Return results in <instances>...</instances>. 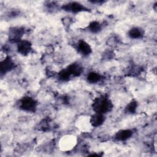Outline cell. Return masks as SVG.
I'll use <instances>...</instances> for the list:
<instances>
[{
    "label": "cell",
    "mask_w": 157,
    "mask_h": 157,
    "mask_svg": "<svg viewBox=\"0 0 157 157\" xmlns=\"http://www.w3.org/2000/svg\"><path fill=\"white\" fill-rule=\"evenodd\" d=\"M19 108L25 112L34 113L36 112L37 106V101L29 96H25L19 101Z\"/></svg>",
    "instance_id": "cell-3"
},
{
    "label": "cell",
    "mask_w": 157,
    "mask_h": 157,
    "mask_svg": "<svg viewBox=\"0 0 157 157\" xmlns=\"http://www.w3.org/2000/svg\"><path fill=\"white\" fill-rule=\"evenodd\" d=\"M76 49L80 55L84 56L89 55L92 52V49L90 44L83 39L78 40L76 45Z\"/></svg>",
    "instance_id": "cell-7"
},
{
    "label": "cell",
    "mask_w": 157,
    "mask_h": 157,
    "mask_svg": "<svg viewBox=\"0 0 157 157\" xmlns=\"http://www.w3.org/2000/svg\"><path fill=\"white\" fill-rule=\"evenodd\" d=\"M0 63H1L0 70H1V74L2 75L10 72L15 66V63L13 62L12 59L9 56L6 59H4L2 61H1Z\"/></svg>",
    "instance_id": "cell-9"
},
{
    "label": "cell",
    "mask_w": 157,
    "mask_h": 157,
    "mask_svg": "<svg viewBox=\"0 0 157 157\" xmlns=\"http://www.w3.org/2000/svg\"><path fill=\"white\" fill-rule=\"evenodd\" d=\"M105 120L104 114L94 113L89 118V123L91 126L96 128L101 126Z\"/></svg>",
    "instance_id": "cell-8"
},
{
    "label": "cell",
    "mask_w": 157,
    "mask_h": 157,
    "mask_svg": "<svg viewBox=\"0 0 157 157\" xmlns=\"http://www.w3.org/2000/svg\"><path fill=\"white\" fill-rule=\"evenodd\" d=\"M112 107L113 105L110 100L104 96L95 98L92 104V109L95 113L105 114L110 112Z\"/></svg>",
    "instance_id": "cell-2"
},
{
    "label": "cell",
    "mask_w": 157,
    "mask_h": 157,
    "mask_svg": "<svg viewBox=\"0 0 157 157\" xmlns=\"http://www.w3.org/2000/svg\"><path fill=\"white\" fill-rule=\"evenodd\" d=\"M83 72L82 66L77 63H72L67 67L62 69L58 74L59 80L65 82L69 80L72 77L80 75Z\"/></svg>",
    "instance_id": "cell-1"
},
{
    "label": "cell",
    "mask_w": 157,
    "mask_h": 157,
    "mask_svg": "<svg viewBox=\"0 0 157 157\" xmlns=\"http://www.w3.org/2000/svg\"><path fill=\"white\" fill-rule=\"evenodd\" d=\"M17 50L20 55L26 56L32 50V44L27 40H21L17 43Z\"/></svg>",
    "instance_id": "cell-6"
},
{
    "label": "cell",
    "mask_w": 157,
    "mask_h": 157,
    "mask_svg": "<svg viewBox=\"0 0 157 157\" xmlns=\"http://www.w3.org/2000/svg\"><path fill=\"white\" fill-rule=\"evenodd\" d=\"M102 76L98 72H90L86 76L87 81L90 83H96L102 80Z\"/></svg>",
    "instance_id": "cell-12"
},
{
    "label": "cell",
    "mask_w": 157,
    "mask_h": 157,
    "mask_svg": "<svg viewBox=\"0 0 157 157\" xmlns=\"http://www.w3.org/2000/svg\"><path fill=\"white\" fill-rule=\"evenodd\" d=\"M75 138L73 136H67L66 137H64L62 140H61V144L63 147H65L64 148H67V149H69L71 148H72L71 147L75 144Z\"/></svg>",
    "instance_id": "cell-14"
},
{
    "label": "cell",
    "mask_w": 157,
    "mask_h": 157,
    "mask_svg": "<svg viewBox=\"0 0 157 157\" xmlns=\"http://www.w3.org/2000/svg\"><path fill=\"white\" fill-rule=\"evenodd\" d=\"M48 127H50V125L48 124V120H47L45 119L43 120L39 124V129L40 130L45 131L48 128Z\"/></svg>",
    "instance_id": "cell-18"
},
{
    "label": "cell",
    "mask_w": 157,
    "mask_h": 157,
    "mask_svg": "<svg viewBox=\"0 0 157 157\" xmlns=\"http://www.w3.org/2000/svg\"><path fill=\"white\" fill-rule=\"evenodd\" d=\"M61 9L64 11L71 13H79L88 10V9L83 4L75 1L69 2L67 4L63 5Z\"/></svg>",
    "instance_id": "cell-4"
},
{
    "label": "cell",
    "mask_w": 157,
    "mask_h": 157,
    "mask_svg": "<svg viewBox=\"0 0 157 157\" xmlns=\"http://www.w3.org/2000/svg\"><path fill=\"white\" fill-rule=\"evenodd\" d=\"M24 33L25 30L21 27H11L8 32L9 40L12 42L17 43L21 40Z\"/></svg>",
    "instance_id": "cell-5"
},
{
    "label": "cell",
    "mask_w": 157,
    "mask_h": 157,
    "mask_svg": "<svg viewBox=\"0 0 157 157\" xmlns=\"http://www.w3.org/2000/svg\"><path fill=\"white\" fill-rule=\"evenodd\" d=\"M138 107L137 102L135 100H132L129 102L124 109V112L128 114H133L136 113Z\"/></svg>",
    "instance_id": "cell-13"
},
{
    "label": "cell",
    "mask_w": 157,
    "mask_h": 157,
    "mask_svg": "<svg viewBox=\"0 0 157 157\" xmlns=\"http://www.w3.org/2000/svg\"><path fill=\"white\" fill-rule=\"evenodd\" d=\"M115 56V53L112 51L107 50L103 53V58L105 60L112 59Z\"/></svg>",
    "instance_id": "cell-17"
},
{
    "label": "cell",
    "mask_w": 157,
    "mask_h": 157,
    "mask_svg": "<svg viewBox=\"0 0 157 157\" xmlns=\"http://www.w3.org/2000/svg\"><path fill=\"white\" fill-rule=\"evenodd\" d=\"M120 42V38L117 35H112L111 36L107 41V44L109 46L111 47H113L117 46Z\"/></svg>",
    "instance_id": "cell-16"
},
{
    "label": "cell",
    "mask_w": 157,
    "mask_h": 157,
    "mask_svg": "<svg viewBox=\"0 0 157 157\" xmlns=\"http://www.w3.org/2000/svg\"><path fill=\"white\" fill-rule=\"evenodd\" d=\"M8 57L7 55L5 53V52L1 50V53H0V62L4 61V59H6Z\"/></svg>",
    "instance_id": "cell-21"
},
{
    "label": "cell",
    "mask_w": 157,
    "mask_h": 157,
    "mask_svg": "<svg viewBox=\"0 0 157 157\" xmlns=\"http://www.w3.org/2000/svg\"><path fill=\"white\" fill-rule=\"evenodd\" d=\"M144 31L142 28L139 27H133L131 28L128 33V36L132 39H139L143 37L144 36Z\"/></svg>",
    "instance_id": "cell-11"
},
{
    "label": "cell",
    "mask_w": 157,
    "mask_h": 157,
    "mask_svg": "<svg viewBox=\"0 0 157 157\" xmlns=\"http://www.w3.org/2000/svg\"><path fill=\"white\" fill-rule=\"evenodd\" d=\"M88 31L92 33H98L102 29V25L98 21H93L88 26Z\"/></svg>",
    "instance_id": "cell-15"
},
{
    "label": "cell",
    "mask_w": 157,
    "mask_h": 157,
    "mask_svg": "<svg viewBox=\"0 0 157 157\" xmlns=\"http://www.w3.org/2000/svg\"><path fill=\"white\" fill-rule=\"evenodd\" d=\"M140 71H141V68L139 66H132L130 69V72L133 75L137 74V73L139 74Z\"/></svg>",
    "instance_id": "cell-19"
},
{
    "label": "cell",
    "mask_w": 157,
    "mask_h": 157,
    "mask_svg": "<svg viewBox=\"0 0 157 157\" xmlns=\"http://www.w3.org/2000/svg\"><path fill=\"white\" fill-rule=\"evenodd\" d=\"M63 23L65 26L69 27L72 23V19L70 17H66L63 19Z\"/></svg>",
    "instance_id": "cell-20"
},
{
    "label": "cell",
    "mask_w": 157,
    "mask_h": 157,
    "mask_svg": "<svg viewBox=\"0 0 157 157\" xmlns=\"http://www.w3.org/2000/svg\"><path fill=\"white\" fill-rule=\"evenodd\" d=\"M133 134V131L131 129H121L117 131L114 135V139L118 141H125L129 139Z\"/></svg>",
    "instance_id": "cell-10"
}]
</instances>
